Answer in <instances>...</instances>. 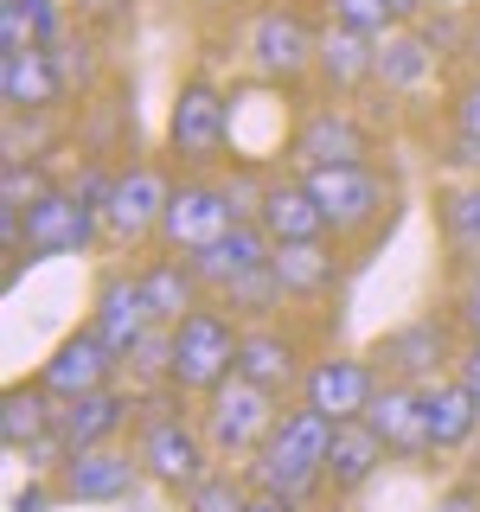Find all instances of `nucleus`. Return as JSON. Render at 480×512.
<instances>
[{
    "label": "nucleus",
    "instance_id": "f257e3e1",
    "mask_svg": "<svg viewBox=\"0 0 480 512\" xmlns=\"http://www.w3.org/2000/svg\"><path fill=\"white\" fill-rule=\"evenodd\" d=\"M327 448H333V423L320 410H308V404L282 410L276 429L263 436V448L250 455L256 493H288V500H301L314 480H327Z\"/></svg>",
    "mask_w": 480,
    "mask_h": 512
},
{
    "label": "nucleus",
    "instance_id": "f03ea898",
    "mask_svg": "<svg viewBox=\"0 0 480 512\" xmlns=\"http://www.w3.org/2000/svg\"><path fill=\"white\" fill-rule=\"evenodd\" d=\"M237 346H244V327L224 308H192L180 327H173V391H218L224 378H237Z\"/></svg>",
    "mask_w": 480,
    "mask_h": 512
},
{
    "label": "nucleus",
    "instance_id": "7ed1b4c3",
    "mask_svg": "<svg viewBox=\"0 0 480 512\" xmlns=\"http://www.w3.org/2000/svg\"><path fill=\"white\" fill-rule=\"evenodd\" d=\"M276 391H263V384L250 378H224L218 391H205V442H212V455H256L263 436L276 429Z\"/></svg>",
    "mask_w": 480,
    "mask_h": 512
},
{
    "label": "nucleus",
    "instance_id": "20e7f679",
    "mask_svg": "<svg viewBox=\"0 0 480 512\" xmlns=\"http://www.w3.org/2000/svg\"><path fill=\"white\" fill-rule=\"evenodd\" d=\"M167 141L180 154V167L224 160V148H231V96L212 77H186L180 96H173V116H167Z\"/></svg>",
    "mask_w": 480,
    "mask_h": 512
},
{
    "label": "nucleus",
    "instance_id": "39448f33",
    "mask_svg": "<svg viewBox=\"0 0 480 512\" xmlns=\"http://www.w3.org/2000/svg\"><path fill=\"white\" fill-rule=\"evenodd\" d=\"M314 192V205H320V218H327V231L333 237H352V231H372L378 212H384V180L365 160H346V167H308L301 173Z\"/></svg>",
    "mask_w": 480,
    "mask_h": 512
},
{
    "label": "nucleus",
    "instance_id": "423d86ee",
    "mask_svg": "<svg viewBox=\"0 0 480 512\" xmlns=\"http://www.w3.org/2000/svg\"><path fill=\"white\" fill-rule=\"evenodd\" d=\"M237 224H244V205H237L218 180H180L173 199H167V218H160V244L192 256V250L218 244L224 231H237Z\"/></svg>",
    "mask_w": 480,
    "mask_h": 512
},
{
    "label": "nucleus",
    "instance_id": "0eeeda50",
    "mask_svg": "<svg viewBox=\"0 0 480 512\" xmlns=\"http://www.w3.org/2000/svg\"><path fill=\"white\" fill-rule=\"evenodd\" d=\"M135 455H141V468H148V480H160V487H173V493L199 487V480L212 474L205 468V461H212V442H205V429L186 423V416H148Z\"/></svg>",
    "mask_w": 480,
    "mask_h": 512
},
{
    "label": "nucleus",
    "instance_id": "6e6552de",
    "mask_svg": "<svg viewBox=\"0 0 480 512\" xmlns=\"http://www.w3.org/2000/svg\"><path fill=\"white\" fill-rule=\"evenodd\" d=\"M20 231H26V244H20L26 263L32 256H71L103 231V205H96L90 192H39V199L26 205Z\"/></svg>",
    "mask_w": 480,
    "mask_h": 512
},
{
    "label": "nucleus",
    "instance_id": "1a4fd4ad",
    "mask_svg": "<svg viewBox=\"0 0 480 512\" xmlns=\"http://www.w3.org/2000/svg\"><path fill=\"white\" fill-rule=\"evenodd\" d=\"M320 58V32L301 20L295 7H263L250 26V64L269 77V84H295L308 77Z\"/></svg>",
    "mask_w": 480,
    "mask_h": 512
},
{
    "label": "nucleus",
    "instance_id": "9d476101",
    "mask_svg": "<svg viewBox=\"0 0 480 512\" xmlns=\"http://www.w3.org/2000/svg\"><path fill=\"white\" fill-rule=\"evenodd\" d=\"M167 173L160 167H128L116 180L103 186V237H116V244H141L148 231H160V218H167Z\"/></svg>",
    "mask_w": 480,
    "mask_h": 512
},
{
    "label": "nucleus",
    "instance_id": "9b49d317",
    "mask_svg": "<svg viewBox=\"0 0 480 512\" xmlns=\"http://www.w3.org/2000/svg\"><path fill=\"white\" fill-rule=\"evenodd\" d=\"M122 365H128L122 352L96 327H84V333H71V340H58V352L39 365V391H52L58 404L64 397H90V391H109Z\"/></svg>",
    "mask_w": 480,
    "mask_h": 512
},
{
    "label": "nucleus",
    "instance_id": "f8f14e48",
    "mask_svg": "<svg viewBox=\"0 0 480 512\" xmlns=\"http://www.w3.org/2000/svg\"><path fill=\"white\" fill-rule=\"evenodd\" d=\"M141 455H122L116 442L109 448H84V455H64L58 461V493L77 506H116V500H135L141 487Z\"/></svg>",
    "mask_w": 480,
    "mask_h": 512
},
{
    "label": "nucleus",
    "instance_id": "ddd939ff",
    "mask_svg": "<svg viewBox=\"0 0 480 512\" xmlns=\"http://www.w3.org/2000/svg\"><path fill=\"white\" fill-rule=\"evenodd\" d=\"M372 397H378V365L365 359H314L301 372V404L320 410L327 423H359Z\"/></svg>",
    "mask_w": 480,
    "mask_h": 512
},
{
    "label": "nucleus",
    "instance_id": "4468645a",
    "mask_svg": "<svg viewBox=\"0 0 480 512\" xmlns=\"http://www.w3.org/2000/svg\"><path fill=\"white\" fill-rule=\"evenodd\" d=\"M372 359H378V372H391V384H416V391H423V384H436L442 365H455L461 352H448V327L429 314V320H410V327L384 333Z\"/></svg>",
    "mask_w": 480,
    "mask_h": 512
},
{
    "label": "nucleus",
    "instance_id": "2eb2a0df",
    "mask_svg": "<svg viewBox=\"0 0 480 512\" xmlns=\"http://www.w3.org/2000/svg\"><path fill=\"white\" fill-rule=\"evenodd\" d=\"M288 154L301 160V173H308V167H346V160H365V154H372V135H365V122L352 116V109L320 103V109L301 116Z\"/></svg>",
    "mask_w": 480,
    "mask_h": 512
},
{
    "label": "nucleus",
    "instance_id": "dca6fc26",
    "mask_svg": "<svg viewBox=\"0 0 480 512\" xmlns=\"http://www.w3.org/2000/svg\"><path fill=\"white\" fill-rule=\"evenodd\" d=\"M186 263H192V276H199L205 288H218V295H231L237 282H250L256 269H269V263H276V244H269V231H263V224L250 218V224H237V231H224L218 244L192 250Z\"/></svg>",
    "mask_w": 480,
    "mask_h": 512
},
{
    "label": "nucleus",
    "instance_id": "f3484780",
    "mask_svg": "<svg viewBox=\"0 0 480 512\" xmlns=\"http://www.w3.org/2000/svg\"><path fill=\"white\" fill-rule=\"evenodd\" d=\"M128 410H135V397L128 391H90V397H64L58 404V423H52V436L64 455H84V448H109L122 436V423H128Z\"/></svg>",
    "mask_w": 480,
    "mask_h": 512
},
{
    "label": "nucleus",
    "instance_id": "a211bd4d",
    "mask_svg": "<svg viewBox=\"0 0 480 512\" xmlns=\"http://www.w3.org/2000/svg\"><path fill=\"white\" fill-rule=\"evenodd\" d=\"M250 218L269 231V244H314V237H327V218H320L308 180H263Z\"/></svg>",
    "mask_w": 480,
    "mask_h": 512
},
{
    "label": "nucleus",
    "instance_id": "6ab92c4d",
    "mask_svg": "<svg viewBox=\"0 0 480 512\" xmlns=\"http://www.w3.org/2000/svg\"><path fill=\"white\" fill-rule=\"evenodd\" d=\"M365 423H372V436L391 448V455H436L416 384H378V397L365 404Z\"/></svg>",
    "mask_w": 480,
    "mask_h": 512
},
{
    "label": "nucleus",
    "instance_id": "aec40b11",
    "mask_svg": "<svg viewBox=\"0 0 480 512\" xmlns=\"http://www.w3.org/2000/svg\"><path fill=\"white\" fill-rule=\"evenodd\" d=\"M90 327L103 333L109 346L122 352H135L141 340H148V333L160 327L154 320V308H148V288H141V276H109L103 288H96V314H90Z\"/></svg>",
    "mask_w": 480,
    "mask_h": 512
},
{
    "label": "nucleus",
    "instance_id": "412c9836",
    "mask_svg": "<svg viewBox=\"0 0 480 512\" xmlns=\"http://www.w3.org/2000/svg\"><path fill=\"white\" fill-rule=\"evenodd\" d=\"M52 423H58L52 391H39V384H13V391L0 397V442L39 455V468H45V455H64L58 436H52Z\"/></svg>",
    "mask_w": 480,
    "mask_h": 512
},
{
    "label": "nucleus",
    "instance_id": "4be33fe9",
    "mask_svg": "<svg viewBox=\"0 0 480 512\" xmlns=\"http://www.w3.org/2000/svg\"><path fill=\"white\" fill-rule=\"evenodd\" d=\"M0 96H7V109H52L64 96V71L52 64L45 45H32V52H0Z\"/></svg>",
    "mask_w": 480,
    "mask_h": 512
},
{
    "label": "nucleus",
    "instance_id": "5701e85b",
    "mask_svg": "<svg viewBox=\"0 0 480 512\" xmlns=\"http://www.w3.org/2000/svg\"><path fill=\"white\" fill-rule=\"evenodd\" d=\"M423 416H429V442L436 448H468L480 436V397L461 378L423 384Z\"/></svg>",
    "mask_w": 480,
    "mask_h": 512
},
{
    "label": "nucleus",
    "instance_id": "b1692460",
    "mask_svg": "<svg viewBox=\"0 0 480 512\" xmlns=\"http://www.w3.org/2000/svg\"><path fill=\"white\" fill-rule=\"evenodd\" d=\"M384 455H391V448H384L378 436H372V423H333V448H327V487L333 493H359L365 480H372L378 468H384Z\"/></svg>",
    "mask_w": 480,
    "mask_h": 512
},
{
    "label": "nucleus",
    "instance_id": "393cba45",
    "mask_svg": "<svg viewBox=\"0 0 480 512\" xmlns=\"http://www.w3.org/2000/svg\"><path fill=\"white\" fill-rule=\"evenodd\" d=\"M314 71L327 77L333 90H359V84H372V77H378V39H372V32H352V26H327V32H320V58H314Z\"/></svg>",
    "mask_w": 480,
    "mask_h": 512
},
{
    "label": "nucleus",
    "instance_id": "a878e982",
    "mask_svg": "<svg viewBox=\"0 0 480 512\" xmlns=\"http://www.w3.org/2000/svg\"><path fill=\"white\" fill-rule=\"evenodd\" d=\"M276 282H282L288 301L327 295V288L340 282V263H333L327 237H314V244H276Z\"/></svg>",
    "mask_w": 480,
    "mask_h": 512
},
{
    "label": "nucleus",
    "instance_id": "bb28decb",
    "mask_svg": "<svg viewBox=\"0 0 480 512\" xmlns=\"http://www.w3.org/2000/svg\"><path fill=\"white\" fill-rule=\"evenodd\" d=\"M301 352L295 340H282V333H269V327H256L244 333V346H237V378H250V384H263V391H288L301 372Z\"/></svg>",
    "mask_w": 480,
    "mask_h": 512
},
{
    "label": "nucleus",
    "instance_id": "cd10ccee",
    "mask_svg": "<svg viewBox=\"0 0 480 512\" xmlns=\"http://www.w3.org/2000/svg\"><path fill=\"white\" fill-rule=\"evenodd\" d=\"M141 288H148V308H154L160 327H180L192 308H205V301H199L205 282L192 276V263H148V269H141Z\"/></svg>",
    "mask_w": 480,
    "mask_h": 512
},
{
    "label": "nucleus",
    "instance_id": "c85d7f7f",
    "mask_svg": "<svg viewBox=\"0 0 480 512\" xmlns=\"http://www.w3.org/2000/svg\"><path fill=\"white\" fill-rule=\"evenodd\" d=\"M429 58H436V45L423 39V26H397V32H384V39H378V84H384V90H410V84H423Z\"/></svg>",
    "mask_w": 480,
    "mask_h": 512
},
{
    "label": "nucleus",
    "instance_id": "c756f323",
    "mask_svg": "<svg viewBox=\"0 0 480 512\" xmlns=\"http://www.w3.org/2000/svg\"><path fill=\"white\" fill-rule=\"evenodd\" d=\"M442 237L461 256H480V180H461L442 192Z\"/></svg>",
    "mask_w": 480,
    "mask_h": 512
},
{
    "label": "nucleus",
    "instance_id": "7c9ffc66",
    "mask_svg": "<svg viewBox=\"0 0 480 512\" xmlns=\"http://www.w3.org/2000/svg\"><path fill=\"white\" fill-rule=\"evenodd\" d=\"M186 512H250V493L231 474H205L199 487H186Z\"/></svg>",
    "mask_w": 480,
    "mask_h": 512
},
{
    "label": "nucleus",
    "instance_id": "2f4dec72",
    "mask_svg": "<svg viewBox=\"0 0 480 512\" xmlns=\"http://www.w3.org/2000/svg\"><path fill=\"white\" fill-rule=\"evenodd\" d=\"M333 26H352V32H372V39H384V32H397V13L384 7V0H327Z\"/></svg>",
    "mask_w": 480,
    "mask_h": 512
},
{
    "label": "nucleus",
    "instance_id": "473e14b6",
    "mask_svg": "<svg viewBox=\"0 0 480 512\" xmlns=\"http://www.w3.org/2000/svg\"><path fill=\"white\" fill-rule=\"evenodd\" d=\"M455 135L480 141V77H468V84L455 90Z\"/></svg>",
    "mask_w": 480,
    "mask_h": 512
},
{
    "label": "nucleus",
    "instance_id": "72a5a7b5",
    "mask_svg": "<svg viewBox=\"0 0 480 512\" xmlns=\"http://www.w3.org/2000/svg\"><path fill=\"white\" fill-rule=\"evenodd\" d=\"M455 320L468 327V340H480V269L455 288Z\"/></svg>",
    "mask_w": 480,
    "mask_h": 512
},
{
    "label": "nucleus",
    "instance_id": "f704fd0d",
    "mask_svg": "<svg viewBox=\"0 0 480 512\" xmlns=\"http://www.w3.org/2000/svg\"><path fill=\"white\" fill-rule=\"evenodd\" d=\"M20 7H26L32 32H39V45H45V39H58V0H20Z\"/></svg>",
    "mask_w": 480,
    "mask_h": 512
},
{
    "label": "nucleus",
    "instance_id": "c9c22d12",
    "mask_svg": "<svg viewBox=\"0 0 480 512\" xmlns=\"http://www.w3.org/2000/svg\"><path fill=\"white\" fill-rule=\"evenodd\" d=\"M436 512H480V480H455L436 500Z\"/></svg>",
    "mask_w": 480,
    "mask_h": 512
},
{
    "label": "nucleus",
    "instance_id": "e433bc0d",
    "mask_svg": "<svg viewBox=\"0 0 480 512\" xmlns=\"http://www.w3.org/2000/svg\"><path fill=\"white\" fill-rule=\"evenodd\" d=\"M455 378H461V384H468V391L480 397V340H468V346H461V359H455Z\"/></svg>",
    "mask_w": 480,
    "mask_h": 512
},
{
    "label": "nucleus",
    "instance_id": "4c0bfd02",
    "mask_svg": "<svg viewBox=\"0 0 480 512\" xmlns=\"http://www.w3.org/2000/svg\"><path fill=\"white\" fill-rule=\"evenodd\" d=\"M250 512H295L288 493H250Z\"/></svg>",
    "mask_w": 480,
    "mask_h": 512
},
{
    "label": "nucleus",
    "instance_id": "58836bf2",
    "mask_svg": "<svg viewBox=\"0 0 480 512\" xmlns=\"http://www.w3.org/2000/svg\"><path fill=\"white\" fill-rule=\"evenodd\" d=\"M423 7H436V13H474L480 0H423Z\"/></svg>",
    "mask_w": 480,
    "mask_h": 512
},
{
    "label": "nucleus",
    "instance_id": "ea45409f",
    "mask_svg": "<svg viewBox=\"0 0 480 512\" xmlns=\"http://www.w3.org/2000/svg\"><path fill=\"white\" fill-rule=\"evenodd\" d=\"M39 506H45V493H39V487H26L20 500H13V512H39Z\"/></svg>",
    "mask_w": 480,
    "mask_h": 512
},
{
    "label": "nucleus",
    "instance_id": "a19ab883",
    "mask_svg": "<svg viewBox=\"0 0 480 512\" xmlns=\"http://www.w3.org/2000/svg\"><path fill=\"white\" fill-rule=\"evenodd\" d=\"M468 52L480 58V7H474V20H468Z\"/></svg>",
    "mask_w": 480,
    "mask_h": 512
},
{
    "label": "nucleus",
    "instance_id": "79ce46f5",
    "mask_svg": "<svg viewBox=\"0 0 480 512\" xmlns=\"http://www.w3.org/2000/svg\"><path fill=\"white\" fill-rule=\"evenodd\" d=\"M212 7H224V0H212Z\"/></svg>",
    "mask_w": 480,
    "mask_h": 512
}]
</instances>
